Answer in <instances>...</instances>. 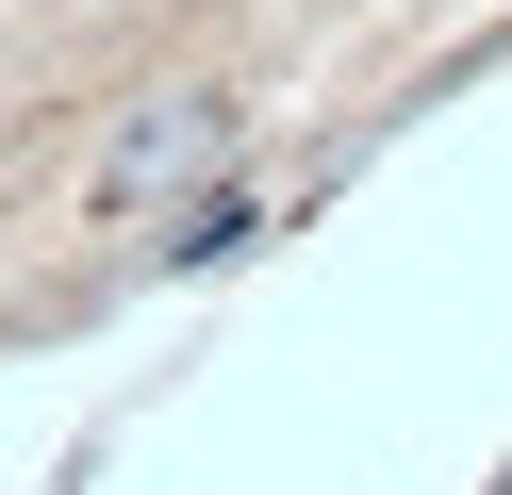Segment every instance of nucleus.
I'll use <instances>...</instances> for the list:
<instances>
[{"instance_id":"nucleus-1","label":"nucleus","mask_w":512,"mask_h":495,"mask_svg":"<svg viewBox=\"0 0 512 495\" xmlns=\"http://www.w3.org/2000/svg\"><path fill=\"white\" fill-rule=\"evenodd\" d=\"M232 132H248V116H232L215 83H166V99L100 149V215H166V198H199L215 165H232Z\"/></svg>"}]
</instances>
